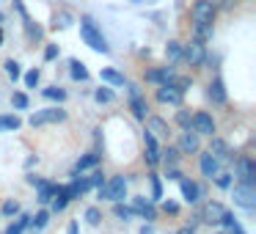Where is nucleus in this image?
Returning a JSON list of instances; mask_svg holds the SVG:
<instances>
[{
    "mask_svg": "<svg viewBox=\"0 0 256 234\" xmlns=\"http://www.w3.org/2000/svg\"><path fill=\"white\" fill-rule=\"evenodd\" d=\"M22 25H25V36H28V42L30 44H36V42H42L44 39V28H42L39 22H34V20H22Z\"/></svg>",
    "mask_w": 256,
    "mask_h": 234,
    "instance_id": "23",
    "label": "nucleus"
},
{
    "mask_svg": "<svg viewBox=\"0 0 256 234\" xmlns=\"http://www.w3.org/2000/svg\"><path fill=\"white\" fill-rule=\"evenodd\" d=\"M78 232H80V228H78V220H72V223L66 226V234H78Z\"/></svg>",
    "mask_w": 256,
    "mask_h": 234,
    "instance_id": "52",
    "label": "nucleus"
},
{
    "mask_svg": "<svg viewBox=\"0 0 256 234\" xmlns=\"http://www.w3.org/2000/svg\"><path fill=\"white\" fill-rule=\"evenodd\" d=\"M206 96H210L212 105H226L228 94H226V83H223L220 78L210 80V86H206Z\"/></svg>",
    "mask_w": 256,
    "mask_h": 234,
    "instance_id": "16",
    "label": "nucleus"
},
{
    "mask_svg": "<svg viewBox=\"0 0 256 234\" xmlns=\"http://www.w3.org/2000/svg\"><path fill=\"white\" fill-rule=\"evenodd\" d=\"M3 66H6V74H8L12 80H20V78H22V69H20V64L14 61V58H8V61L3 64Z\"/></svg>",
    "mask_w": 256,
    "mask_h": 234,
    "instance_id": "39",
    "label": "nucleus"
},
{
    "mask_svg": "<svg viewBox=\"0 0 256 234\" xmlns=\"http://www.w3.org/2000/svg\"><path fill=\"white\" fill-rule=\"evenodd\" d=\"M132 212L140 215L144 220H157V210L152 204V198H144V196H135L132 198Z\"/></svg>",
    "mask_w": 256,
    "mask_h": 234,
    "instance_id": "15",
    "label": "nucleus"
},
{
    "mask_svg": "<svg viewBox=\"0 0 256 234\" xmlns=\"http://www.w3.org/2000/svg\"><path fill=\"white\" fill-rule=\"evenodd\" d=\"M190 30H193V39H198V42H212L215 39V25H206V22H193L190 25Z\"/></svg>",
    "mask_w": 256,
    "mask_h": 234,
    "instance_id": "20",
    "label": "nucleus"
},
{
    "mask_svg": "<svg viewBox=\"0 0 256 234\" xmlns=\"http://www.w3.org/2000/svg\"><path fill=\"white\" fill-rule=\"evenodd\" d=\"M223 212H226V206H223L220 201H206V204L198 210V220L201 223H210V226H220Z\"/></svg>",
    "mask_w": 256,
    "mask_h": 234,
    "instance_id": "10",
    "label": "nucleus"
},
{
    "mask_svg": "<svg viewBox=\"0 0 256 234\" xmlns=\"http://www.w3.org/2000/svg\"><path fill=\"white\" fill-rule=\"evenodd\" d=\"M0 215H6V218H14V215H20V204H17L14 198L3 201V206H0Z\"/></svg>",
    "mask_w": 256,
    "mask_h": 234,
    "instance_id": "37",
    "label": "nucleus"
},
{
    "mask_svg": "<svg viewBox=\"0 0 256 234\" xmlns=\"http://www.w3.org/2000/svg\"><path fill=\"white\" fill-rule=\"evenodd\" d=\"M190 130H193L196 135H215V118L206 110H196L193 116H190Z\"/></svg>",
    "mask_w": 256,
    "mask_h": 234,
    "instance_id": "9",
    "label": "nucleus"
},
{
    "mask_svg": "<svg viewBox=\"0 0 256 234\" xmlns=\"http://www.w3.org/2000/svg\"><path fill=\"white\" fill-rule=\"evenodd\" d=\"M138 234H154V226H152V223H146V226H140Z\"/></svg>",
    "mask_w": 256,
    "mask_h": 234,
    "instance_id": "53",
    "label": "nucleus"
},
{
    "mask_svg": "<svg viewBox=\"0 0 256 234\" xmlns=\"http://www.w3.org/2000/svg\"><path fill=\"white\" fill-rule=\"evenodd\" d=\"M144 160H146V166H149V168L160 166V149H149V146H146V152H144Z\"/></svg>",
    "mask_w": 256,
    "mask_h": 234,
    "instance_id": "40",
    "label": "nucleus"
},
{
    "mask_svg": "<svg viewBox=\"0 0 256 234\" xmlns=\"http://www.w3.org/2000/svg\"><path fill=\"white\" fill-rule=\"evenodd\" d=\"M176 234H196V228H193V226H182Z\"/></svg>",
    "mask_w": 256,
    "mask_h": 234,
    "instance_id": "55",
    "label": "nucleus"
},
{
    "mask_svg": "<svg viewBox=\"0 0 256 234\" xmlns=\"http://www.w3.org/2000/svg\"><path fill=\"white\" fill-rule=\"evenodd\" d=\"M36 190H39V193H36V201H39V204H50L52 193H56V184H52V182H44V179H42V182L36 184Z\"/></svg>",
    "mask_w": 256,
    "mask_h": 234,
    "instance_id": "26",
    "label": "nucleus"
},
{
    "mask_svg": "<svg viewBox=\"0 0 256 234\" xmlns=\"http://www.w3.org/2000/svg\"><path fill=\"white\" fill-rule=\"evenodd\" d=\"M166 56H168V61H171V64L182 61V42H176V39L168 42V44H166Z\"/></svg>",
    "mask_w": 256,
    "mask_h": 234,
    "instance_id": "27",
    "label": "nucleus"
},
{
    "mask_svg": "<svg viewBox=\"0 0 256 234\" xmlns=\"http://www.w3.org/2000/svg\"><path fill=\"white\" fill-rule=\"evenodd\" d=\"M22 232H25V228H22V226H20V223H17V220H14V223H12V226H8V228H6V234H22Z\"/></svg>",
    "mask_w": 256,
    "mask_h": 234,
    "instance_id": "50",
    "label": "nucleus"
},
{
    "mask_svg": "<svg viewBox=\"0 0 256 234\" xmlns=\"http://www.w3.org/2000/svg\"><path fill=\"white\" fill-rule=\"evenodd\" d=\"M234 176L242 184H256V160L250 154H240L234 162Z\"/></svg>",
    "mask_w": 256,
    "mask_h": 234,
    "instance_id": "6",
    "label": "nucleus"
},
{
    "mask_svg": "<svg viewBox=\"0 0 256 234\" xmlns=\"http://www.w3.org/2000/svg\"><path fill=\"white\" fill-rule=\"evenodd\" d=\"M174 66L168 64V66H154V69H146L144 72V80L146 83H152V86H162V83H171V78H174Z\"/></svg>",
    "mask_w": 256,
    "mask_h": 234,
    "instance_id": "12",
    "label": "nucleus"
},
{
    "mask_svg": "<svg viewBox=\"0 0 256 234\" xmlns=\"http://www.w3.org/2000/svg\"><path fill=\"white\" fill-rule=\"evenodd\" d=\"M25 179H28V184H34V188H36V184H39V182H42V179H39V176H36V174H28V176H25Z\"/></svg>",
    "mask_w": 256,
    "mask_h": 234,
    "instance_id": "54",
    "label": "nucleus"
},
{
    "mask_svg": "<svg viewBox=\"0 0 256 234\" xmlns=\"http://www.w3.org/2000/svg\"><path fill=\"white\" fill-rule=\"evenodd\" d=\"M182 91H176L171 83H162V86H157V91H154V100L157 102H162V105H182Z\"/></svg>",
    "mask_w": 256,
    "mask_h": 234,
    "instance_id": "13",
    "label": "nucleus"
},
{
    "mask_svg": "<svg viewBox=\"0 0 256 234\" xmlns=\"http://www.w3.org/2000/svg\"><path fill=\"white\" fill-rule=\"evenodd\" d=\"M58 56H61V47L58 44H47L44 47V61H56Z\"/></svg>",
    "mask_w": 256,
    "mask_h": 234,
    "instance_id": "46",
    "label": "nucleus"
},
{
    "mask_svg": "<svg viewBox=\"0 0 256 234\" xmlns=\"http://www.w3.org/2000/svg\"><path fill=\"white\" fill-rule=\"evenodd\" d=\"M0 47H3V28H0Z\"/></svg>",
    "mask_w": 256,
    "mask_h": 234,
    "instance_id": "56",
    "label": "nucleus"
},
{
    "mask_svg": "<svg viewBox=\"0 0 256 234\" xmlns=\"http://www.w3.org/2000/svg\"><path fill=\"white\" fill-rule=\"evenodd\" d=\"M146 132H152L157 140H168V122L160 116H146Z\"/></svg>",
    "mask_w": 256,
    "mask_h": 234,
    "instance_id": "18",
    "label": "nucleus"
},
{
    "mask_svg": "<svg viewBox=\"0 0 256 234\" xmlns=\"http://www.w3.org/2000/svg\"><path fill=\"white\" fill-rule=\"evenodd\" d=\"M52 204V212H64L69 206V193H66V184H56V193L50 198Z\"/></svg>",
    "mask_w": 256,
    "mask_h": 234,
    "instance_id": "21",
    "label": "nucleus"
},
{
    "mask_svg": "<svg viewBox=\"0 0 256 234\" xmlns=\"http://www.w3.org/2000/svg\"><path fill=\"white\" fill-rule=\"evenodd\" d=\"M176 124L182 130H190V110H184V108H182V110H176Z\"/></svg>",
    "mask_w": 256,
    "mask_h": 234,
    "instance_id": "45",
    "label": "nucleus"
},
{
    "mask_svg": "<svg viewBox=\"0 0 256 234\" xmlns=\"http://www.w3.org/2000/svg\"><path fill=\"white\" fill-rule=\"evenodd\" d=\"M42 96H44V100H52V102H64L66 100V88H61V86H50V88H42Z\"/></svg>",
    "mask_w": 256,
    "mask_h": 234,
    "instance_id": "29",
    "label": "nucleus"
},
{
    "mask_svg": "<svg viewBox=\"0 0 256 234\" xmlns=\"http://www.w3.org/2000/svg\"><path fill=\"white\" fill-rule=\"evenodd\" d=\"M232 198H234V204L237 206H242V210H256V184H234V190H232Z\"/></svg>",
    "mask_w": 256,
    "mask_h": 234,
    "instance_id": "8",
    "label": "nucleus"
},
{
    "mask_svg": "<svg viewBox=\"0 0 256 234\" xmlns=\"http://www.w3.org/2000/svg\"><path fill=\"white\" fill-rule=\"evenodd\" d=\"M47 223H50V212H47V210H42V212H36V218H30V223H28V226L34 228V232H42V228H44Z\"/></svg>",
    "mask_w": 256,
    "mask_h": 234,
    "instance_id": "31",
    "label": "nucleus"
},
{
    "mask_svg": "<svg viewBox=\"0 0 256 234\" xmlns=\"http://www.w3.org/2000/svg\"><path fill=\"white\" fill-rule=\"evenodd\" d=\"M42 80V72L39 69H30V72H25V88H36Z\"/></svg>",
    "mask_w": 256,
    "mask_h": 234,
    "instance_id": "42",
    "label": "nucleus"
},
{
    "mask_svg": "<svg viewBox=\"0 0 256 234\" xmlns=\"http://www.w3.org/2000/svg\"><path fill=\"white\" fill-rule=\"evenodd\" d=\"M100 78H102V83H108V86H116V88H122L127 80H124V74L122 72H116V69H102L100 72Z\"/></svg>",
    "mask_w": 256,
    "mask_h": 234,
    "instance_id": "25",
    "label": "nucleus"
},
{
    "mask_svg": "<svg viewBox=\"0 0 256 234\" xmlns=\"http://www.w3.org/2000/svg\"><path fill=\"white\" fill-rule=\"evenodd\" d=\"M58 122H66V110L64 108H44V110H36L28 118L30 127H44V124H58Z\"/></svg>",
    "mask_w": 256,
    "mask_h": 234,
    "instance_id": "7",
    "label": "nucleus"
},
{
    "mask_svg": "<svg viewBox=\"0 0 256 234\" xmlns=\"http://www.w3.org/2000/svg\"><path fill=\"white\" fill-rule=\"evenodd\" d=\"M94 100L100 102V105H110V102L116 100V94H113V88H96L94 91Z\"/></svg>",
    "mask_w": 256,
    "mask_h": 234,
    "instance_id": "35",
    "label": "nucleus"
},
{
    "mask_svg": "<svg viewBox=\"0 0 256 234\" xmlns=\"http://www.w3.org/2000/svg\"><path fill=\"white\" fill-rule=\"evenodd\" d=\"M100 198H105V201H124L127 198V179L124 176H110V179H105V184H100Z\"/></svg>",
    "mask_w": 256,
    "mask_h": 234,
    "instance_id": "3",
    "label": "nucleus"
},
{
    "mask_svg": "<svg viewBox=\"0 0 256 234\" xmlns=\"http://www.w3.org/2000/svg\"><path fill=\"white\" fill-rule=\"evenodd\" d=\"M100 162H102V154H100V152H88V154H83L78 162H74V171L83 174V171H88V168H96Z\"/></svg>",
    "mask_w": 256,
    "mask_h": 234,
    "instance_id": "22",
    "label": "nucleus"
},
{
    "mask_svg": "<svg viewBox=\"0 0 256 234\" xmlns=\"http://www.w3.org/2000/svg\"><path fill=\"white\" fill-rule=\"evenodd\" d=\"M12 105L17 108V110H25V108H28V94H22V91H17V94L12 96Z\"/></svg>",
    "mask_w": 256,
    "mask_h": 234,
    "instance_id": "44",
    "label": "nucleus"
},
{
    "mask_svg": "<svg viewBox=\"0 0 256 234\" xmlns=\"http://www.w3.org/2000/svg\"><path fill=\"white\" fill-rule=\"evenodd\" d=\"M162 212H168V215H176V212H179V204H176V201H171V198H166V201H162Z\"/></svg>",
    "mask_w": 256,
    "mask_h": 234,
    "instance_id": "47",
    "label": "nucleus"
},
{
    "mask_svg": "<svg viewBox=\"0 0 256 234\" xmlns=\"http://www.w3.org/2000/svg\"><path fill=\"white\" fill-rule=\"evenodd\" d=\"M72 22H74V14H69V12H58L56 17H52V28L56 30H66Z\"/></svg>",
    "mask_w": 256,
    "mask_h": 234,
    "instance_id": "28",
    "label": "nucleus"
},
{
    "mask_svg": "<svg viewBox=\"0 0 256 234\" xmlns=\"http://www.w3.org/2000/svg\"><path fill=\"white\" fill-rule=\"evenodd\" d=\"M69 74H72V80H78V83H86V80H88V69H86V64L78 61V58L69 61Z\"/></svg>",
    "mask_w": 256,
    "mask_h": 234,
    "instance_id": "24",
    "label": "nucleus"
},
{
    "mask_svg": "<svg viewBox=\"0 0 256 234\" xmlns=\"http://www.w3.org/2000/svg\"><path fill=\"white\" fill-rule=\"evenodd\" d=\"M218 17V3L215 0H196L190 6V20L193 22H206V25H215Z\"/></svg>",
    "mask_w": 256,
    "mask_h": 234,
    "instance_id": "4",
    "label": "nucleus"
},
{
    "mask_svg": "<svg viewBox=\"0 0 256 234\" xmlns=\"http://www.w3.org/2000/svg\"><path fill=\"white\" fill-rule=\"evenodd\" d=\"M80 39H83V44H88L94 52H102V56L110 52V44H108L105 34H102L100 25L91 17H80Z\"/></svg>",
    "mask_w": 256,
    "mask_h": 234,
    "instance_id": "1",
    "label": "nucleus"
},
{
    "mask_svg": "<svg viewBox=\"0 0 256 234\" xmlns=\"http://www.w3.org/2000/svg\"><path fill=\"white\" fill-rule=\"evenodd\" d=\"M100 220H102V212L96 210V206H88V210H86V223H88V226H100Z\"/></svg>",
    "mask_w": 256,
    "mask_h": 234,
    "instance_id": "43",
    "label": "nucleus"
},
{
    "mask_svg": "<svg viewBox=\"0 0 256 234\" xmlns=\"http://www.w3.org/2000/svg\"><path fill=\"white\" fill-rule=\"evenodd\" d=\"M179 157H182V154H179L176 146H166V149L160 152V162H166V166H176Z\"/></svg>",
    "mask_w": 256,
    "mask_h": 234,
    "instance_id": "30",
    "label": "nucleus"
},
{
    "mask_svg": "<svg viewBox=\"0 0 256 234\" xmlns=\"http://www.w3.org/2000/svg\"><path fill=\"white\" fill-rule=\"evenodd\" d=\"M212 179H215V184H218L220 190H228V188H232V182H234V174H228V171H218Z\"/></svg>",
    "mask_w": 256,
    "mask_h": 234,
    "instance_id": "34",
    "label": "nucleus"
},
{
    "mask_svg": "<svg viewBox=\"0 0 256 234\" xmlns=\"http://www.w3.org/2000/svg\"><path fill=\"white\" fill-rule=\"evenodd\" d=\"M218 234H226V232H218Z\"/></svg>",
    "mask_w": 256,
    "mask_h": 234,
    "instance_id": "57",
    "label": "nucleus"
},
{
    "mask_svg": "<svg viewBox=\"0 0 256 234\" xmlns=\"http://www.w3.org/2000/svg\"><path fill=\"white\" fill-rule=\"evenodd\" d=\"M113 215H116L118 220H124V223H127L130 218H135V212H132V206H124L122 201H116V204H113Z\"/></svg>",
    "mask_w": 256,
    "mask_h": 234,
    "instance_id": "33",
    "label": "nucleus"
},
{
    "mask_svg": "<svg viewBox=\"0 0 256 234\" xmlns=\"http://www.w3.org/2000/svg\"><path fill=\"white\" fill-rule=\"evenodd\" d=\"M176 149H179V154H196L201 149V135H196L193 130H182Z\"/></svg>",
    "mask_w": 256,
    "mask_h": 234,
    "instance_id": "11",
    "label": "nucleus"
},
{
    "mask_svg": "<svg viewBox=\"0 0 256 234\" xmlns=\"http://www.w3.org/2000/svg\"><path fill=\"white\" fill-rule=\"evenodd\" d=\"M124 86H127V91H130V110H132L135 118L144 122V118L149 116V102H146L144 91H140L138 83H124Z\"/></svg>",
    "mask_w": 256,
    "mask_h": 234,
    "instance_id": "5",
    "label": "nucleus"
},
{
    "mask_svg": "<svg viewBox=\"0 0 256 234\" xmlns=\"http://www.w3.org/2000/svg\"><path fill=\"white\" fill-rule=\"evenodd\" d=\"M171 86H174L176 91H182V94H184V91L193 86V78H190V74H174V78H171Z\"/></svg>",
    "mask_w": 256,
    "mask_h": 234,
    "instance_id": "32",
    "label": "nucleus"
},
{
    "mask_svg": "<svg viewBox=\"0 0 256 234\" xmlns=\"http://www.w3.org/2000/svg\"><path fill=\"white\" fill-rule=\"evenodd\" d=\"M144 146H149V149H160V140H157L152 132H144Z\"/></svg>",
    "mask_w": 256,
    "mask_h": 234,
    "instance_id": "48",
    "label": "nucleus"
},
{
    "mask_svg": "<svg viewBox=\"0 0 256 234\" xmlns=\"http://www.w3.org/2000/svg\"><path fill=\"white\" fill-rule=\"evenodd\" d=\"M149 184H152V201L162 198V182H160L157 174H149Z\"/></svg>",
    "mask_w": 256,
    "mask_h": 234,
    "instance_id": "36",
    "label": "nucleus"
},
{
    "mask_svg": "<svg viewBox=\"0 0 256 234\" xmlns=\"http://www.w3.org/2000/svg\"><path fill=\"white\" fill-rule=\"evenodd\" d=\"M206 44L204 42H198V39H190L188 44H182V61L188 64L190 69H201L206 64Z\"/></svg>",
    "mask_w": 256,
    "mask_h": 234,
    "instance_id": "2",
    "label": "nucleus"
},
{
    "mask_svg": "<svg viewBox=\"0 0 256 234\" xmlns=\"http://www.w3.org/2000/svg\"><path fill=\"white\" fill-rule=\"evenodd\" d=\"M210 138H212V140H210V149H206V152H212V154H215L220 162H228V160H234V154L228 152L226 140H223V138H215V135H210Z\"/></svg>",
    "mask_w": 256,
    "mask_h": 234,
    "instance_id": "19",
    "label": "nucleus"
},
{
    "mask_svg": "<svg viewBox=\"0 0 256 234\" xmlns=\"http://www.w3.org/2000/svg\"><path fill=\"white\" fill-rule=\"evenodd\" d=\"M198 168H201V174H204L206 179H212L218 171H220V160H218L212 152H201L198 154Z\"/></svg>",
    "mask_w": 256,
    "mask_h": 234,
    "instance_id": "17",
    "label": "nucleus"
},
{
    "mask_svg": "<svg viewBox=\"0 0 256 234\" xmlns=\"http://www.w3.org/2000/svg\"><path fill=\"white\" fill-rule=\"evenodd\" d=\"M166 176H168V179H171V182H179V179H182V176H184V174H182V171H179V168H176V166H168V174H166Z\"/></svg>",
    "mask_w": 256,
    "mask_h": 234,
    "instance_id": "49",
    "label": "nucleus"
},
{
    "mask_svg": "<svg viewBox=\"0 0 256 234\" xmlns=\"http://www.w3.org/2000/svg\"><path fill=\"white\" fill-rule=\"evenodd\" d=\"M179 190H182V198L188 201V204H198V198L204 196V190H201L198 182H193V179H179Z\"/></svg>",
    "mask_w": 256,
    "mask_h": 234,
    "instance_id": "14",
    "label": "nucleus"
},
{
    "mask_svg": "<svg viewBox=\"0 0 256 234\" xmlns=\"http://www.w3.org/2000/svg\"><path fill=\"white\" fill-rule=\"evenodd\" d=\"M22 122L17 116H0V130H20Z\"/></svg>",
    "mask_w": 256,
    "mask_h": 234,
    "instance_id": "41",
    "label": "nucleus"
},
{
    "mask_svg": "<svg viewBox=\"0 0 256 234\" xmlns=\"http://www.w3.org/2000/svg\"><path fill=\"white\" fill-rule=\"evenodd\" d=\"M86 182H88V188H100V184H105V171H102V168H94L91 176H86Z\"/></svg>",
    "mask_w": 256,
    "mask_h": 234,
    "instance_id": "38",
    "label": "nucleus"
},
{
    "mask_svg": "<svg viewBox=\"0 0 256 234\" xmlns=\"http://www.w3.org/2000/svg\"><path fill=\"white\" fill-rule=\"evenodd\" d=\"M17 223H20L22 228H28V223H30V215H25V212H22V215L17 218Z\"/></svg>",
    "mask_w": 256,
    "mask_h": 234,
    "instance_id": "51",
    "label": "nucleus"
}]
</instances>
